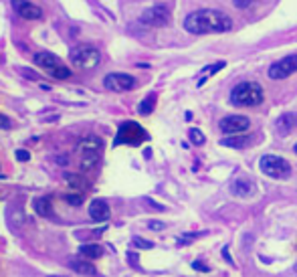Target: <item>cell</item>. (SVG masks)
<instances>
[{"instance_id": "obj_1", "label": "cell", "mask_w": 297, "mask_h": 277, "mask_svg": "<svg viewBox=\"0 0 297 277\" xmlns=\"http://www.w3.org/2000/svg\"><path fill=\"white\" fill-rule=\"evenodd\" d=\"M184 28L190 34H210V32H227L233 28V18L222 10L204 8L190 12L184 18Z\"/></svg>"}, {"instance_id": "obj_2", "label": "cell", "mask_w": 297, "mask_h": 277, "mask_svg": "<svg viewBox=\"0 0 297 277\" xmlns=\"http://www.w3.org/2000/svg\"><path fill=\"white\" fill-rule=\"evenodd\" d=\"M263 87L255 81H243L231 91V103L237 108H253L263 103Z\"/></svg>"}, {"instance_id": "obj_3", "label": "cell", "mask_w": 297, "mask_h": 277, "mask_svg": "<svg viewBox=\"0 0 297 277\" xmlns=\"http://www.w3.org/2000/svg\"><path fill=\"white\" fill-rule=\"evenodd\" d=\"M32 61H34L36 67L45 69L55 79H69L71 77V69L67 65H63L61 59L57 55H53V53H36L32 57Z\"/></svg>"}, {"instance_id": "obj_4", "label": "cell", "mask_w": 297, "mask_h": 277, "mask_svg": "<svg viewBox=\"0 0 297 277\" xmlns=\"http://www.w3.org/2000/svg\"><path fill=\"white\" fill-rule=\"evenodd\" d=\"M71 63L77 69L91 71L101 63V53L91 45H79V47H75L71 51Z\"/></svg>"}, {"instance_id": "obj_5", "label": "cell", "mask_w": 297, "mask_h": 277, "mask_svg": "<svg viewBox=\"0 0 297 277\" xmlns=\"http://www.w3.org/2000/svg\"><path fill=\"white\" fill-rule=\"evenodd\" d=\"M259 168L263 170V174H267L269 178H275V180H285L291 176V164L285 158H279L273 154L263 156L259 160Z\"/></svg>"}, {"instance_id": "obj_6", "label": "cell", "mask_w": 297, "mask_h": 277, "mask_svg": "<svg viewBox=\"0 0 297 277\" xmlns=\"http://www.w3.org/2000/svg\"><path fill=\"white\" fill-rule=\"evenodd\" d=\"M150 140L148 132L138 124V122H124L118 130V136L114 140V146H122V144H128V146H140L142 142Z\"/></svg>"}, {"instance_id": "obj_7", "label": "cell", "mask_w": 297, "mask_h": 277, "mask_svg": "<svg viewBox=\"0 0 297 277\" xmlns=\"http://www.w3.org/2000/svg\"><path fill=\"white\" fill-rule=\"evenodd\" d=\"M103 87L109 89V91H116V93L130 91V89L136 87V79L132 75H128V73H109L103 79Z\"/></svg>"}, {"instance_id": "obj_8", "label": "cell", "mask_w": 297, "mask_h": 277, "mask_svg": "<svg viewBox=\"0 0 297 277\" xmlns=\"http://www.w3.org/2000/svg\"><path fill=\"white\" fill-rule=\"evenodd\" d=\"M295 71H297V55H287L281 61L273 63L269 67L267 75H269V79H285V77L293 75Z\"/></svg>"}, {"instance_id": "obj_9", "label": "cell", "mask_w": 297, "mask_h": 277, "mask_svg": "<svg viewBox=\"0 0 297 277\" xmlns=\"http://www.w3.org/2000/svg\"><path fill=\"white\" fill-rule=\"evenodd\" d=\"M140 20H142L144 24H148V26H166V24L170 22V10H168L166 6H162V4L150 6V8H146V10L142 12Z\"/></svg>"}, {"instance_id": "obj_10", "label": "cell", "mask_w": 297, "mask_h": 277, "mask_svg": "<svg viewBox=\"0 0 297 277\" xmlns=\"http://www.w3.org/2000/svg\"><path fill=\"white\" fill-rule=\"evenodd\" d=\"M218 128H220L225 134H229V136H233V134H243V132H247V130L251 128V120L245 118V116H227V118H222V120L218 122Z\"/></svg>"}, {"instance_id": "obj_11", "label": "cell", "mask_w": 297, "mask_h": 277, "mask_svg": "<svg viewBox=\"0 0 297 277\" xmlns=\"http://www.w3.org/2000/svg\"><path fill=\"white\" fill-rule=\"evenodd\" d=\"M12 8L18 16H22L26 20H39L43 16V10L28 0H12Z\"/></svg>"}, {"instance_id": "obj_12", "label": "cell", "mask_w": 297, "mask_h": 277, "mask_svg": "<svg viewBox=\"0 0 297 277\" xmlns=\"http://www.w3.org/2000/svg\"><path fill=\"white\" fill-rule=\"evenodd\" d=\"M231 192H233L235 196H239V198H247V196H251V194L255 192V182H253L251 178L241 176V178H237V180L231 184Z\"/></svg>"}, {"instance_id": "obj_13", "label": "cell", "mask_w": 297, "mask_h": 277, "mask_svg": "<svg viewBox=\"0 0 297 277\" xmlns=\"http://www.w3.org/2000/svg\"><path fill=\"white\" fill-rule=\"evenodd\" d=\"M109 204L105 202V200H101V198H95L91 204H89V217L93 219V221H97V223H105L107 219H109Z\"/></svg>"}, {"instance_id": "obj_14", "label": "cell", "mask_w": 297, "mask_h": 277, "mask_svg": "<svg viewBox=\"0 0 297 277\" xmlns=\"http://www.w3.org/2000/svg\"><path fill=\"white\" fill-rule=\"evenodd\" d=\"M293 128H297V114H283V116H279V120H277V124H275V130L279 132V134H289Z\"/></svg>"}, {"instance_id": "obj_15", "label": "cell", "mask_w": 297, "mask_h": 277, "mask_svg": "<svg viewBox=\"0 0 297 277\" xmlns=\"http://www.w3.org/2000/svg\"><path fill=\"white\" fill-rule=\"evenodd\" d=\"M69 267L81 275H97V269L89 261H85V257L83 259H69Z\"/></svg>"}, {"instance_id": "obj_16", "label": "cell", "mask_w": 297, "mask_h": 277, "mask_svg": "<svg viewBox=\"0 0 297 277\" xmlns=\"http://www.w3.org/2000/svg\"><path fill=\"white\" fill-rule=\"evenodd\" d=\"M103 150V142L95 136H89V138H83L77 144V152L79 154H85V152H101Z\"/></svg>"}, {"instance_id": "obj_17", "label": "cell", "mask_w": 297, "mask_h": 277, "mask_svg": "<svg viewBox=\"0 0 297 277\" xmlns=\"http://www.w3.org/2000/svg\"><path fill=\"white\" fill-rule=\"evenodd\" d=\"M79 255L85 259H99L103 255V247L101 245H93V243H83L79 247Z\"/></svg>"}, {"instance_id": "obj_18", "label": "cell", "mask_w": 297, "mask_h": 277, "mask_svg": "<svg viewBox=\"0 0 297 277\" xmlns=\"http://www.w3.org/2000/svg\"><path fill=\"white\" fill-rule=\"evenodd\" d=\"M24 223H26V215H24V211L22 209H12V211H8V225H10V229H20V227H24Z\"/></svg>"}, {"instance_id": "obj_19", "label": "cell", "mask_w": 297, "mask_h": 277, "mask_svg": "<svg viewBox=\"0 0 297 277\" xmlns=\"http://www.w3.org/2000/svg\"><path fill=\"white\" fill-rule=\"evenodd\" d=\"M65 182L71 186V188H79V190H87L89 188V182H87V178L85 176H81V174H73V172H67L65 174Z\"/></svg>"}, {"instance_id": "obj_20", "label": "cell", "mask_w": 297, "mask_h": 277, "mask_svg": "<svg viewBox=\"0 0 297 277\" xmlns=\"http://www.w3.org/2000/svg\"><path fill=\"white\" fill-rule=\"evenodd\" d=\"M32 206H34L36 215H41V217H55V213H53V204H51L49 198H34Z\"/></svg>"}, {"instance_id": "obj_21", "label": "cell", "mask_w": 297, "mask_h": 277, "mask_svg": "<svg viewBox=\"0 0 297 277\" xmlns=\"http://www.w3.org/2000/svg\"><path fill=\"white\" fill-rule=\"evenodd\" d=\"M222 67H225V61H218V63H214V65L204 67V69H202V77L198 79V87H202V85H204V83H206V81H208V79H210L216 71H220Z\"/></svg>"}, {"instance_id": "obj_22", "label": "cell", "mask_w": 297, "mask_h": 277, "mask_svg": "<svg viewBox=\"0 0 297 277\" xmlns=\"http://www.w3.org/2000/svg\"><path fill=\"white\" fill-rule=\"evenodd\" d=\"M99 154L101 152H85V154H79L81 156V170H91L99 162Z\"/></svg>"}, {"instance_id": "obj_23", "label": "cell", "mask_w": 297, "mask_h": 277, "mask_svg": "<svg viewBox=\"0 0 297 277\" xmlns=\"http://www.w3.org/2000/svg\"><path fill=\"white\" fill-rule=\"evenodd\" d=\"M154 106H156V93H152V95H148L146 99L140 101V106H138V114H140V116H148V114L154 112Z\"/></svg>"}, {"instance_id": "obj_24", "label": "cell", "mask_w": 297, "mask_h": 277, "mask_svg": "<svg viewBox=\"0 0 297 277\" xmlns=\"http://www.w3.org/2000/svg\"><path fill=\"white\" fill-rule=\"evenodd\" d=\"M222 146H231V148H245L247 146V138L243 136H237V138H225L220 140Z\"/></svg>"}, {"instance_id": "obj_25", "label": "cell", "mask_w": 297, "mask_h": 277, "mask_svg": "<svg viewBox=\"0 0 297 277\" xmlns=\"http://www.w3.org/2000/svg\"><path fill=\"white\" fill-rule=\"evenodd\" d=\"M188 138H190V142H192L194 146H202V144H204V134H202L200 130H190V132H188Z\"/></svg>"}, {"instance_id": "obj_26", "label": "cell", "mask_w": 297, "mask_h": 277, "mask_svg": "<svg viewBox=\"0 0 297 277\" xmlns=\"http://www.w3.org/2000/svg\"><path fill=\"white\" fill-rule=\"evenodd\" d=\"M65 200H67L71 206H81L83 196H81V194H65Z\"/></svg>"}, {"instance_id": "obj_27", "label": "cell", "mask_w": 297, "mask_h": 277, "mask_svg": "<svg viewBox=\"0 0 297 277\" xmlns=\"http://www.w3.org/2000/svg\"><path fill=\"white\" fill-rule=\"evenodd\" d=\"M198 237H200L198 233H186V235L178 237V245H188V243H192V241L198 239Z\"/></svg>"}, {"instance_id": "obj_28", "label": "cell", "mask_w": 297, "mask_h": 277, "mask_svg": "<svg viewBox=\"0 0 297 277\" xmlns=\"http://www.w3.org/2000/svg\"><path fill=\"white\" fill-rule=\"evenodd\" d=\"M134 245L140 247V249H152V247H154L152 241H146V239H142V237H134Z\"/></svg>"}, {"instance_id": "obj_29", "label": "cell", "mask_w": 297, "mask_h": 277, "mask_svg": "<svg viewBox=\"0 0 297 277\" xmlns=\"http://www.w3.org/2000/svg\"><path fill=\"white\" fill-rule=\"evenodd\" d=\"M14 154H16V160H18V162H28V160H30L28 150H22V148H20V150H16Z\"/></svg>"}, {"instance_id": "obj_30", "label": "cell", "mask_w": 297, "mask_h": 277, "mask_svg": "<svg viewBox=\"0 0 297 277\" xmlns=\"http://www.w3.org/2000/svg\"><path fill=\"white\" fill-rule=\"evenodd\" d=\"M148 227L152 229V231H162V229H166V225H164L162 221H150Z\"/></svg>"}, {"instance_id": "obj_31", "label": "cell", "mask_w": 297, "mask_h": 277, "mask_svg": "<svg viewBox=\"0 0 297 277\" xmlns=\"http://www.w3.org/2000/svg\"><path fill=\"white\" fill-rule=\"evenodd\" d=\"M192 267H194L196 271H204V273H208V271H210V269H208L204 263H200V261H194V263H192Z\"/></svg>"}, {"instance_id": "obj_32", "label": "cell", "mask_w": 297, "mask_h": 277, "mask_svg": "<svg viewBox=\"0 0 297 277\" xmlns=\"http://www.w3.org/2000/svg\"><path fill=\"white\" fill-rule=\"evenodd\" d=\"M8 128H10V120L0 114V130H8Z\"/></svg>"}, {"instance_id": "obj_33", "label": "cell", "mask_w": 297, "mask_h": 277, "mask_svg": "<svg viewBox=\"0 0 297 277\" xmlns=\"http://www.w3.org/2000/svg\"><path fill=\"white\" fill-rule=\"evenodd\" d=\"M251 2H253V0H235V6L243 10V8H247V6L251 4Z\"/></svg>"}, {"instance_id": "obj_34", "label": "cell", "mask_w": 297, "mask_h": 277, "mask_svg": "<svg viewBox=\"0 0 297 277\" xmlns=\"http://www.w3.org/2000/svg\"><path fill=\"white\" fill-rule=\"evenodd\" d=\"M22 73H24V77H30V79H36V73H34V71H30V69H22Z\"/></svg>"}, {"instance_id": "obj_35", "label": "cell", "mask_w": 297, "mask_h": 277, "mask_svg": "<svg viewBox=\"0 0 297 277\" xmlns=\"http://www.w3.org/2000/svg\"><path fill=\"white\" fill-rule=\"evenodd\" d=\"M55 160H57V164H67V162H69V160H67V156H57Z\"/></svg>"}, {"instance_id": "obj_36", "label": "cell", "mask_w": 297, "mask_h": 277, "mask_svg": "<svg viewBox=\"0 0 297 277\" xmlns=\"http://www.w3.org/2000/svg\"><path fill=\"white\" fill-rule=\"evenodd\" d=\"M41 89H45V91H51V85H45V83H41Z\"/></svg>"}, {"instance_id": "obj_37", "label": "cell", "mask_w": 297, "mask_h": 277, "mask_svg": "<svg viewBox=\"0 0 297 277\" xmlns=\"http://www.w3.org/2000/svg\"><path fill=\"white\" fill-rule=\"evenodd\" d=\"M295 271H297V265H295Z\"/></svg>"}]
</instances>
